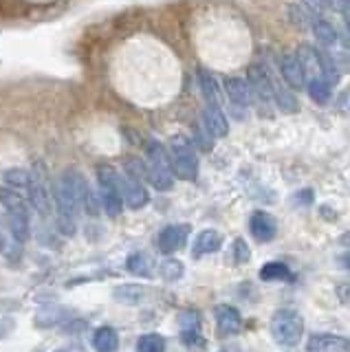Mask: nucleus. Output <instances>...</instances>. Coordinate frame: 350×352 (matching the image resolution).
Here are the masks:
<instances>
[{"instance_id": "obj_37", "label": "nucleus", "mask_w": 350, "mask_h": 352, "mask_svg": "<svg viewBox=\"0 0 350 352\" xmlns=\"http://www.w3.org/2000/svg\"><path fill=\"white\" fill-rule=\"evenodd\" d=\"M342 242H344V245H350V234H346V236L342 238Z\"/></svg>"}, {"instance_id": "obj_22", "label": "nucleus", "mask_w": 350, "mask_h": 352, "mask_svg": "<svg viewBox=\"0 0 350 352\" xmlns=\"http://www.w3.org/2000/svg\"><path fill=\"white\" fill-rule=\"evenodd\" d=\"M7 225H9V231H12V236L16 242H27L31 238V218H23V216H7Z\"/></svg>"}, {"instance_id": "obj_17", "label": "nucleus", "mask_w": 350, "mask_h": 352, "mask_svg": "<svg viewBox=\"0 0 350 352\" xmlns=\"http://www.w3.org/2000/svg\"><path fill=\"white\" fill-rule=\"evenodd\" d=\"M223 247V236L218 234L216 229H203L201 234H196L194 247H192V256L194 258H203L207 253H214Z\"/></svg>"}, {"instance_id": "obj_27", "label": "nucleus", "mask_w": 350, "mask_h": 352, "mask_svg": "<svg viewBox=\"0 0 350 352\" xmlns=\"http://www.w3.org/2000/svg\"><path fill=\"white\" fill-rule=\"evenodd\" d=\"M289 18H291V22H295L298 27H306V29H311L313 20H315V16L311 14V11L306 9L304 5H300L298 0L289 5Z\"/></svg>"}, {"instance_id": "obj_16", "label": "nucleus", "mask_w": 350, "mask_h": 352, "mask_svg": "<svg viewBox=\"0 0 350 352\" xmlns=\"http://www.w3.org/2000/svg\"><path fill=\"white\" fill-rule=\"evenodd\" d=\"M214 317L223 335H236L240 326H243V317H240L238 308L232 304H218L214 308Z\"/></svg>"}, {"instance_id": "obj_14", "label": "nucleus", "mask_w": 350, "mask_h": 352, "mask_svg": "<svg viewBox=\"0 0 350 352\" xmlns=\"http://www.w3.org/2000/svg\"><path fill=\"white\" fill-rule=\"evenodd\" d=\"M0 205L5 207L7 216H23V218H31V203L29 198H25L14 187L3 185L0 187Z\"/></svg>"}, {"instance_id": "obj_1", "label": "nucleus", "mask_w": 350, "mask_h": 352, "mask_svg": "<svg viewBox=\"0 0 350 352\" xmlns=\"http://www.w3.org/2000/svg\"><path fill=\"white\" fill-rule=\"evenodd\" d=\"M53 205H56V225L62 236H75L78 231V214L82 209L78 190L73 181V168L64 170L53 181Z\"/></svg>"}, {"instance_id": "obj_26", "label": "nucleus", "mask_w": 350, "mask_h": 352, "mask_svg": "<svg viewBox=\"0 0 350 352\" xmlns=\"http://www.w3.org/2000/svg\"><path fill=\"white\" fill-rule=\"evenodd\" d=\"M126 267H128L130 273H135V275H150V271H152V260L146 256L144 251H137V253H133V256L128 258Z\"/></svg>"}, {"instance_id": "obj_2", "label": "nucleus", "mask_w": 350, "mask_h": 352, "mask_svg": "<svg viewBox=\"0 0 350 352\" xmlns=\"http://www.w3.org/2000/svg\"><path fill=\"white\" fill-rule=\"evenodd\" d=\"M146 159H148V181L159 192H170L174 187V172L170 163V150L163 143L150 139L146 141Z\"/></svg>"}, {"instance_id": "obj_39", "label": "nucleus", "mask_w": 350, "mask_h": 352, "mask_svg": "<svg viewBox=\"0 0 350 352\" xmlns=\"http://www.w3.org/2000/svg\"><path fill=\"white\" fill-rule=\"evenodd\" d=\"M58 352H67V350H58Z\"/></svg>"}, {"instance_id": "obj_31", "label": "nucleus", "mask_w": 350, "mask_h": 352, "mask_svg": "<svg viewBox=\"0 0 350 352\" xmlns=\"http://www.w3.org/2000/svg\"><path fill=\"white\" fill-rule=\"evenodd\" d=\"M183 341L188 348H203V344H205L199 328H183Z\"/></svg>"}, {"instance_id": "obj_18", "label": "nucleus", "mask_w": 350, "mask_h": 352, "mask_svg": "<svg viewBox=\"0 0 350 352\" xmlns=\"http://www.w3.org/2000/svg\"><path fill=\"white\" fill-rule=\"evenodd\" d=\"M199 88L207 104H218V99H221V84H218L214 73H210L207 69H199Z\"/></svg>"}, {"instance_id": "obj_4", "label": "nucleus", "mask_w": 350, "mask_h": 352, "mask_svg": "<svg viewBox=\"0 0 350 352\" xmlns=\"http://www.w3.org/2000/svg\"><path fill=\"white\" fill-rule=\"evenodd\" d=\"M271 335L276 344L293 348L302 341L304 335V319L295 308H280L271 317Z\"/></svg>"}, {"instance_id": "obj_10", "label": "nucleus", "mask_w": 350, "mask_h": 352, "mask_svg": "<svg viewBox=\"0 0 350 352\" xmlns=\"http://www.w3.org/2000/svg\"><path fill=\"white\" fill-rule=\"evenodd\" d=\"M190 238V225H168L166 229L159 234V251L166 253V256H172V253L181 251L185 245H188Z\"/></svg>"}, {"instance_id": "obj_28", "label": "nucleus", "mask_w": 350, "mask_h": 352, "mask_svg": "<svg viewBox=\"0 0 350 352\" xmlns=\"http://www.w3.org/2000/svg\"><path fill=\"white\" fill-rule=\"evenodd\" d=\"M276 106L284 110V113H295L298 110V99L291 93V88L276 86Z\"/></svg>"}, {"instance_id": "obj_35", "label": "nucleus", "mask_w": 350, "mask_h": 352, "mask_svg": "<svg viewBox=\"0 0 350 352\" xmlns=\"http://www.w3.org/2000/svg\"><path fill=\"white\" fill-rule=\"evenodd\" d=\"M12 328H14V322H12V319H0V339H3Z\"/></svg>"}, {"instance_id": "obj_30", "label": "nucleus", "mask_w": 350, "mask_h": 352, "mask_svg": "<svg viewBox=\"0 0 350 352\" xmlns=\"http://www.w3.org/2000/svg\"><path fill=\"white\" fill-rule=\"evenodd\" d=\"M212 135L203 128V124H196L194 126V141H196V146H199L201 150H210L212 148Z\"/></svg>"}, {"instance_id": "obj_36", "label": "nucleus", "mask_w": 350, "mask_h": 352, "mask_svg": "<svg viewBox=\"0 0 350 352\" xmlns=\"http://www.w3.org/2000/svg\"><path fill=\"white\" fill-rule=\"evenodd\" d=\"M339 264H342L346 271H350V251L344 253V256H339Z\"/></svg>"}, {"instance_id": "obj_33", "label": "nucleus", "mask_w": 350, "mask_h": 352, "mask_svg": "<svg viewBox=\"0 0 350 352\" xmlns=\"http://www.w3.org/2000/svg\"><path fill=\"white\" fill-rule=\"evenodd\" d=\"M295 203H304V205H311L313 203V192L311 190H304L295 194Z\"/></svg>"}, {"instance_id": "obj_21", "label": "nucleus", "mask_w": 350, "mask_h": 352, "mask_svg": "<svg viewBox=\"0 0 350 352\" xmlns=\"http://www.w3.org/2000/svg\"><path fill=\"white\" fill-rule=\"evenodd\" d=\"M146 297V289L141 284H122L115 289V300L122 304H139Z\"/></svg>"}, {"instance_id": "obj_32", "label": "nucleus", "mask_w": 350, "mask_h": 352, "mask_svg": "<svg viewBox=\"0 0 350 352\" xmlns=\"http://www.w3.org/2000/svg\"><path fill=\"white\" fill-rule=\"evenodd\" d=\"M232 251H234L236 262H247V260L251 258V251H249V247L245 245V240H243V238H236V240H234Z\"/></svg>"}, {"instance_id": "obj_20", "label": "nucleus", "mask_w": 350, "mask_h": 352, "mask_svg": "<svg viewBox=\"0 0 350 352\" xmlns=\"http://www.w3.org/2000/svg\"><path fill=\"white\" fill-rule=\"evenodd\" d=\"M306 93H309V97L315 104L324 106L333 99V84L326 80H309V84H306Z\"/></svg>"}, {"instance_id": "obj_9", "label": "nucleus", "mask_w": 350, "mask_h": 352, "mask_svg": "<svg viewBox=\"0 0 350 352\" xmlns=\"http://www.w3.org/2000/svg\"><path fill=\"white\" fill-rule=\"evenodd\" d=\"M278 69L282 80L289 84V88L293 91H302L309 84V75H306V69L302 66L298 53H282L278 58Z\"/></svg>"}, {"instance_id": "obj_11", "label": "nucleus", "mask_w": 350, "mask_h": 352, "mask_svg": "<svg viewBox=\"0 0 350 352\" xmlns=\"http://www.w3.org/2000/svg\"><path fill=\"white\" fill-rule=\"evenodd\" d=\"M122 192H124V203L130 209H141L150 203V192L144 185V181L137 179V176L122 174Z\"/></svg>"}, {"instance_id": "obj_12", "label": "nucleus", "mask_w": 350, "mask_h": 352, "mask_svg": "<svg viewBox=\"0 0 350 352\" xmlns=\"http://www.w3.org/2000/svg\"><path fill=\"white\" fill-rule=\"evenodd\" d=\"M309 352H350V339L333 333H315L306 341Z\"/></svg>"}, {"instance_id": "obj_6", "label": "nucleus", "mask_w": 350, "mask_h": 352, "mask_svg": "<svg viewBox=\"0 0 350 352\" xmlns=\"http://www.w3.org/2000/svg\"><path fill=\"white\" fill-rule=\"evenodd\" d=\"M168 150L174 176H179L181 181H196V176H199V159H196L192 143L185 137H174Z\"/></svg>"}, {"instance_id": "obj_23", "label": "nucleus", "mask_w": 350, "mask_h": 352, "mask_svg": "<svg viewBox=\"0 0 350 352\" xmlns=\"http://www.w3.org/2000/svg\"><path fill=\"white\" fill-rule=\"evenodd\" d=\"M289 278H291V269L284 262H267L265 267L260 269V280H265V282L289 280Z\"/></svg>"}, {"instance_id": "obj_25", "label": "nucleus", "mask_w": 350, "mask_h": 352, "mask_svg": "<svg viewBox=\"0 0 350 352\" xmlns=\"http://www.w3.org/2000/svg\"><path fill=\"white\" fill-rule=\"evenodd\" d=\"M137 352H166V339L157 333L141 335L137 339Z\"/></svg>"}, {"instance_id": "obj_34", "label": "nucleus", "mask_w": 350, "mask_h": 352, "mask_svg": "<svg viewBox=\"0 0 350 352\" xmlns=\"http://www.w3.org/2000/svg\"><path fill=\"white\" fill-rule=\"evenodd\" d=\"M337 104H339V108H344V110H348V113H350V88L337 97Z\"/></svg>"}, {"instance_id": "obj_40", "label": "nucleus", "mask_w": 350, "mask_h": 352, "mask_svg": "<svg viewBox=\"0 0 350 352\" xmlns=\"http://www.w3.org/2000/svg\"><path fill=\"white\" fill-rule=\"evenodd\" d=\"M221 352H225V350H221Z\"/></svg>"}, {"instance_id": "obj_15", "label": "nucleus", "mask_w": 350, "mask_h": 352, "mask_svg": "<svg viewBox=\"0 0 350 352\" xmlns=\"http://www.w3.org/2000/svg\"><path fill=\"white\" fill-rule=\"evenodd\" d=\"M249 231L258 242H269L278 234V223L271 214L260 212L258 209V212H254L249 218Z\"/></svg>"}, {"instance_id": "obj_3", "label": "nucleus", "mask_w": 350, "mask_h": 352, "mask_svg": "<svg viewBox=\"0 0 350 352\" xmlns=\"http://www.w3.org/2000/svg\"><path fill=\"white\" fill-rule=\"evenodd\" d=\"M97 185H100V201L102 209L117 218L124 212V192H122V174H119L111 165H100L97 168Z\"/></svg>"}, {"instance_id": "obj_38", "label": "nucleus", "mask_w": 350, "mask_h": 352, "mask_svg": "<svg viewBox=\"0 0 350 352\" xmlns=\"http://www.w3.org/2000/svg\"><path fill=\"white\" fill-rule=\"evenodd\" d=\"M0 249H3V229H0Z\"/></svg>"}, {"instance_id": "obj_5", "label": "nucleus", "mask_w": 350, "mask_h": 352, "mask_svg": "<svg viewBox=\"0 0 350 352\" xmlns=\"http://www.w3.org/2000/svg\"><path fill=\"white\" fill-rule=\"evenodd\" d=\"M29 194V203L36 209L40 218H49L51 216V196H53V187L49 181L47 168L42 161H36L34 168H31V181L27 187Z\"/></svg>"}, {"instance_id": "obj_7", "label": "nucleus", "mask_w": 350, "mask_h": 352, "mask_svg": "<svg viewBox=\"0 0 350 352\" xmlns=\"http://www.w3.org/2000/svg\"><path fill=\"white\" fill-rule=\"evenodd\" d=\"M247 82L251 84V91H254L256 104L262 108H271L276 106V84H273L269 69L265 64H254L247 73Z\"/></svg>"}, {"instance_id": "obj_13", "label": "nucleus", "mask_w": 350, "mask_h": 352, "mask_svg": "<svg viewBox=\"0 0 350 352\" xmlns=\"http://www.w3.org/2000/svg\"><path fill=\"white\" fill-rule=\"evenodd\" d=\"M201 124L214 139H223L229 132V121L218 104H205L203 115H201Z\"/></svg>"}, {"instance_id": "obj_24", "label": "nucleus", "mask_w": 350, "mask_h": 352, "mask_svg": "<svg viewBox=\"0 0 350 352\" xmlns=\"http://www.w3.org/2000/svg\"><path fill=\"white\" fill-rule=\"evenodd\" d=\"M3 181L7 187H14V190H27L29 187V181H31V172L23 170V168H12L3 174Z\"/></svg>"}, {"instance_id": "obj_19", "label": "nucleus", "mask_w": 350, "mask_h": 352, "mask_svg": "<svg viewBox=\"0 0 350 352\" xmlns=\"http://www.w3.org/2000/svg\"><path fill=\"white\" fill-rule=\"evenodd\" d=\"M93 346L97 352H115L119 348V335L111 326H102L95 330L93 335Z\"/></svg>"}, {"instance_id": "obj_29", "label": "nucleus", "mask_w": 350, "mask_h": 352, "mask_svg": "<svg viewBox=\"0 0 350 352\" xmlns=\"http://www.w3.org/2000/svg\"><path fill=\"white\" fill-rule=\"evenodd\" d=\"M183 273H185V267H183V262H179V260H166L161 264V275L166 280H170V282H174V280H181L183 278Z\"/></svg>"}, {"instance_id": "obj_8", "label": "nucleus", "mask_w": 350, "mask_h": 352, "mask_svg": "<svg viewBox=\"0 0 350 352\" xmlns=\"http://www.w3.org/2000/svg\"><path fill=\"white\" fill-rule=\"evenodd\" d=\"M225 93L232 108L236 110V117L243 119L245 115L240 110H249L256 104L254 91H251V84L247 82V77H227L225 80Z\"/></svg>"}]
</instances>
